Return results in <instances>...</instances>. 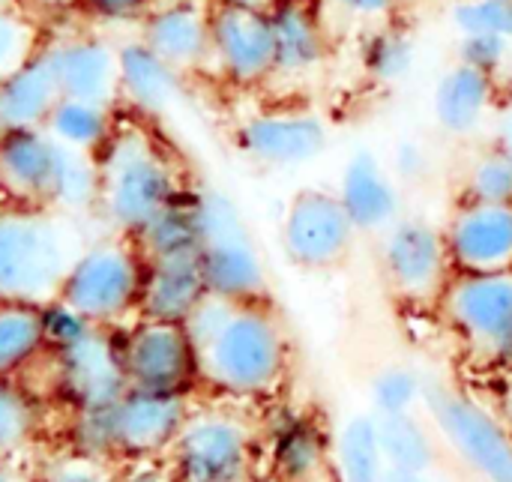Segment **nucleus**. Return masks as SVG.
<instances>
[{"label": "nucleus", "instance_id": "nucleus-1", "mask_svg": "<svg viewBox=\"0 0 512 482\" xmlns=\"http://www.w3.org/2000/svg\"><path fill=\"white\" fill-rule=\"evenodd\" d=\"M186 330L198 348L201 396L258 411L285 396L294 342L273 300L231 303L207 294L186 318Z\"/></svg>", "mask_w": 512, "mask_h": 482}, {"label": "nucleus", "instance_id": "nucleus-2", "mask_svg": "<svg viewBox=\"0 0 512 482\" xmlns=\"http://www.w3.org/2000/svg\"><path fill=\"white\" fill-rule=\"evenodd\" d=\"M87 243L75 216L33 204H0V303L48 309Z\"/></svg>", "mask_w": 512, "mask_h": 482}, {"label": "nucleus", "instance_id": "nucleus-3", "mask_svg": "<svg viewBox=\"0 0 512 482\" xmlns=\"http://www.w3.org/2000/svg\"><path fill=\"white\" fill-rule=\"evenodd\" d=\"M186 189L174 156L141 126H117L99 153L96 216L114 234L138 237Z\"/></svg>", "mask_w": 512, "mask_h": 482}, {"label": "nucleus", "instance_id": "nucleus-4", "mask_svg": "<svg viewBox=\"0 0 512 482\" xmlns=\"http://www.w3.org/2000/svg\"><path fill=\"white\" fill-rule=\"evenodd\" d=\"M174 482H246L264 477V414L198 396L162 459Z\"/></svg>", "mask_w": 512, "mask_h": 482}, {"label": "nucleus", "instance_id": "nucleus-5", "mask_svg": "<svg viewBox=\"0 0 512 482\" xmlns=\"http://www.w3.org/2000/svg\"><path fill=\"white\" fill-rule=\"evenodd\" d=\"M0 192L6 201L66 216L96 213L99 156L63 147L42 129L0 132Z\"/></svg>", "mask_w": 512, "mask_h": 482}, {"label": "nucleus", "instance_id": "nucleus-6", "mask_svg": "<svg viewBox=\"0 0 512 482\" xmlns=\"http://www.w3.org/2000/svg\"><path fill=\"white\" fill-rule=\"evenodd\" d=\"M198 396L126 390L117 402L75 414V447L81 453L129 462H162L177 441Z\"/></svg>", "mask_w": 512, "mask_h": 482}, {"label": "nucleus", "instance_id": "nucleus-7", "mask_svg": "<svg viewBox=\"0 0 512 482\" xmlns=\"http://www.w3.org/2000/svg\"><path fill=\"white\" fill-rule=\"evenodd\" d=\"M144 276L147 258L135 237L108 231L81 249L57 303L93 327L120 330L141 312Z\"/></svg>", "mask_w": 512, "mask_h": 482}, {"label": "nucleus", "instance_id": "nucleus-8", "mask_svg": "<svg viewBox=\"0 0 512 482\" xmlns=\"http://www.w3.org/2000/svg\"><path fill=\"white\" fill-rule=\"evenodd\" d=\"M195 207L201 222V273L207 294L231 303L270 300V270L240 204L216 186H198Z\"/></svg>", "mask_w": 512, "mask_h": 482}, {"label": "nucleus", "instance_id": "nucleus-9", "mask_svg": "<svg viewBox=\"0 0 512 482\" xmlns=\"http://www.w3.org/2000/svg\"><path fill=\"white\" fill-rule=\"evenodd\" d=\"M435 312L471 366L495 375L507 372L512 360V270L456 273Z\"/></svg>", "mask_w": 512, "mask_h": 482}, {"label": "nucleus", "instance_id": "nucleus-10", "mask_svg": "<svg viewBox=\"0 0 512 482\" xmlns=\"http://www.w3.org/2000/svg\"><path fill=\"white\" fill-rule=\"evenodd\" d=\"M429 420L447 450L480 482H512V432L498 408L471 393L429 384Z\"/></svg>", "mask_w": 512, "mask_h": 482}, {"label": "nucleus", "instance_id": "nucleus-11", "mask_svg": "<svg viewBox=\"0 0 512 482\" xmlns=\"http://www.w3.org/2000/svg\"><path fill=\"white\" fill-rule=\"evenodd\" d=\"M378 267L390 294L414 309H435L456 276L444 225L426 216H402L378 237Z\"/></svg>", "mask_w": 512, "mask_h": 482}, {"label": "nucleus", "instance_id": "nucleus-12", "mask_svg": "<svg viewBox=\"0 0 512 482\" xmlns=\"http://www.w3.org/2000/svg\"><path fill=\"white\" fill-rule=\"evenodd\" d=\"M360 231L336 189L306 186L291 195L279 222V249L288 264L306 273L336 270L348 261Z\"/></svg>", "mask_w": 512, "mask_h": 482}, {"label": "nucleus", "instance_id": "nucleus-13", "mask_svg": "<svg viewBox=\"0 0 512 482\" xmlns=\"http://www.w3.org/2000/svg\"><path fill=\"white\" fill-rule=\"evenodd\" d=\"M120 351L132 390L201 396L198 348L186 324L135 318L120 330Z\"/></svg>", "mask_w": 512, "mask_h": 482}, {"label": "nucleus", "instance_id": "nucleus-14", "mask_svg": "<svg viewBox=\"0 0 512 482\" xmlns=\"http://www.w3.org/2000/svg\"><path fill=\"white\" fill-rule=\"evenodd\" d=\"M264 477L270 482H336L333 435L300 405L264 408Z\"/></svg>", "mask_w": 512, "mask_h": 482}, {"label": "nucleus", "instance_id": "nucleus-15", "mask_svg": "<svg viewBox=\"0 0 512 482\" xmlns=\"http://www.w3.org/2000/svg\"><path fill=\"white\" fill-rule=\"evenodd\" d=\"M210 72L237 87L258 90L276 78V36L270 12L213 6Z\"/></svg>", "mask_w": 512, "mask_h": 482}, {"label": "nucleus", "instance_id": "nucleus-16", "mask_svg": "<svg viewBox=\"0 0 512 482\" xmlns=\"http://www.w3.org/2000/svg\"><path fill=\"white\" fill-rule=\"evenodd\" d=\"M330 147V126L309 108H267L237 126V150L270 171L312 165Z\"/></svg>", "mask_w": 512, "mask_h": 482}, {"label": "nucleus", "instance_id": "nucleus-17", "mask_svg": "<svg viewBox=\"0 0 512 482\" xmlns=\"http://www.w3.org/2000/svg\"><path fill=\"white\" fill-rule=\"evenodd\" d=\"M456 273L512 270V204L459 198L444 222Z\"/></svg>", "mask_w": 512, "mask_h": 482}, {"label": "nucleus", "instance_id": "nucleus-18", "mask_svg": "<svg viewBox=\"0 0 512 482\" xmlns=\"http://www.w3.org/2000/svg\"><path fill=\"white\" fill-rule=\"evenodd\" d=\"M60 96L102 105L120 102V45L93 33L60 36L42 45Z\"/></svg>", "mask_w": 512, "mask_h": 482}, {"label": "nucleus", "instance_id": "nucleus-19", "mask_svg": "<svg viewBox=\"0 0 512 482\" xmlns=\"http://www.w3.org/2000/svg\"><path fill=\"white\" fill-rule=\"evenodd\" d=\"M213 3L210 0H165L156 3L138 30V39L177 72H210L213 60Z\"/></svg>", "mask_w": 512, "mask_h": 482}, {"label": "nucleus", "instance_id": "nucleus-20", "mask_svg": "<svg viewBox=\"0 0 512 482\" xmlns=\"http://www.w3.org/2000/svg\"><path fill=\"white\" fill-rule=\"evenodd\" d=\"M336 195L342 198V207L348 210L354 228L369 237H381L405 216L399 177L393 174L390 162L372 147H357L345 159Z\"/></svg>", "mask_w": 512, "mask_h": 482}, {"label": "nucleus", "instance_id": "nucleus-21", "mask_svg": "<svg viewBox=\"0 0 512 482\" xmlns=\"http://www.w3.org/2000/svg\"><path fill=\"white\" fill-rule=\"evenodd\" d=\"M504 102L498 78L453 60L432 87V120L441 135L453 141H471L483 135Z\"/></svg>", "mask_w": 512, "mask_h": 482}, {"label": "nucleus", "instance_id": "nucleus-22", "mask_svg": "<svg viewBox=\"0 0 512 482\" xmlns=\"http://www.w3.org/2000/svg\"><path fill=\"white\" fill-rule=\"evenodd\" d=\"M270 21L276 36V78L306 81L327 66L333 33L321 0H276Z\"/></svg>", "mask_w": 512, "mask_h": 482}, {"label": "nucleus", "instance_id": "nucleus-23", "mask_svg": "<svg viewBox=\"0 0 512 482\" xmlns=\"http://www.w3.org/2000/svg\"><path fill=\"white\" fill-rule=\"evenodd\" d=\"M186 99V75L138 36L120 45V102L144 117H162Z\"/></svg>", "mask_w": 512, "mask_h": 482}, {"label": "nucleus", "instance_id": "nucleus-24", "mask_svg": "<svg viewBox=\"0 0 512 482\" xmlns=\"http://www.w3.org/2000/svg\"><path fill=\"white\" fill-rule=\"evenodd\" d=\"M204 297H207V285H204V273H201L198 255L147 261V276H144V294H141L138 318L186 324V318L195 312V306Z\"/></svg>", "mask_w": 512, "mask_h": 482}, {"label": "nucleus", "instance_id": "nucleus-25", "mask_svg": "<svg viewBox=\"0 0 512 482\" xmlns=\"http://www.w3.org/2000/svg\"><path fill=\"white\" fill-rule=\"evenodd\" d=\"M57 102L60 87L39 51L21 69L0 78V132L42 129Z\"/></svg>", "mask_w": 512, "mask_h": 482}, {"label": "nucleus", "instance_id": "nucleus-26", "mask_svg": "<svg viewBox=\"0 0 512 482\" xmlns=\"http://www.w3.org/2000/svg\"><path fill=\"white\" fill-rule=\"evenodd\" d=\"M117 126L120 123H117L114 105L69 99V96H60V102L45 120V132L54 141L81 153H93V156H99L108 147Z\"/></svg>", "mask_w": 512, "mask_h": 482}, {"label": "nucleus", "instance_id": "nucleus-27", "mask_svg": "<svg viewBox=\"0 0 512 482\" xmlns=\"http://www.w3.org/2000/svg\"><path fill=\"white\" fill-rule=\"evenodd\" d=\"M336 482H384L387 462L378 441V417L372 411L354 414L333 435Z\"/></svg>", "mask_w": 512, "mask_h": 482}, {"label": "nucleus", "instance_id": "nucleus-28", "mask_svg": "<svg viewBox=\"0 0 512 482\" xmlns=\"http://www.w3.org/2000/svg\"><path fill=\"white\" fill-rule=\"evenodd\" d=\"M138 249L147 261L183 258L201 252V222L195 207V192L186 189L177 201H171L138 237Z\"/></svg>", "mask_w": 512, "mask_h": 482}, {"label": "nucleus", "instance_id": "nucleus-29", "mask_svg": "<svg viewBox=\"0 0 512 482\" xmlns=\"http://www.w3.org/2000/svg\"><path fill=\"white\" fill-rule=\"evenodd\" d=\"M378 441L390 471L429 477L438 465V441L420 414L378 417Z\"/></svg>", "mask_w": 512, "mask_h": 482}, {"label": "nucleus", "instance_id": "nucleus-30", "mask_svg": "<svg viewBox=\"0 0 512 482\" xmlns=\"http://www.w3.org/2000/svg\"><path fill=\"white\" fill-rule=\"evenodd\" d=\"M48 348V312L0 303V378H15Z\"/></svg>", "mask_w": 512, "mask_h": 482}, {"label": "nucleus", "instance_id": "nucleus-31", "mask_svg": "<svg viewBox=\"0 0 512 482\" xmlns=\"http://www.w3.org/2000/svg\"><path fill=\"white\" fill-rule=\"evenodd\" d=\"M417 39L396 21L369 27L360 42V60L372 81L378 84H399L417 66Z\"/></svg>", "mask_w": 512, "mask_h": 482}, {"label": "nucleus", "instance_id": "nucleus-32", "mask_svg": "<svg viewBox=\"0 0 512 482\" xmlns=\"http://www.w3.org/2000/svg\"><path fill=\"white\" fill-rule=\"evenodd\" d=\"M459 198L512 204V153H507L498 141L477 147L462 168Z\"/></svg>", "mask_w": 512, "mask_h": 482}, {"label": "nucleus", "instance_id": "nucleus-33", "mask_svg": "<svg viewBox=\"0 0 512 482\" xmlns=\"http://www.w3.org/2000/svg\"><path fill=\"white\" fill-rule=\"evenodd\" d=\"M429 396V381L402 363H390L378 369L369 381V405L375 417H405V414H420L426 408Z\"/></svg>", "mask_w": 512, "mask_h": 482}, {"label": "nucleus", "instance_id": "nucleus-34", "mask_svg": "<svg viewBox=\"0 0 512 482\" xmlns=\"http://www.w3.org/2000/svg\"><path fill=\"white\" fill-rule=\"evenodd\" d=\"M39 435V405L15 378H0V459L24 456Z\"/></svg>", "mask_w": 512, "mask_h": 482}, {"label": "nucleus", "instance_id": "nucleus-35", "mask_svg": "<svg viewBox=\"0 0 512 482\" xmlns=\"http://www.w3.org/2000/svg\"><path fill=\"white\" fill-rule=\"evenodd\" d=\"M456 36H498L512 42V0H456L447 9Z\"/></svg>", "mask_w": 512, "mask_h": 482}, {"label": "nucleus", "instance_id": "nucleus-36", "mask_svg": "<svg viewBox=\"0 0 512 482\" xmlns=\"http://www.w3.org/2000/svg\"><path fill=\"white\" fill-rule=\"evenodd\" d=\"M42 51L39 30L33 21H27L15 6H0V78L21 69L27 60H33Z\"/></svg>", "mask_w": 512, "mask_h": 482}, {"label": "nucleus", "instance_id": "nucleus-37", "mask_svg": "<svg viewBox=\"0 0 512 482\" xmlns=\"http://www.w3.org/2000/svg\"><path fill=\"white\" fill-rule=\"evenodd\" d=\"M120 465L81 450H69L36 471V482H117Z\"/></svg>", "mask_w": 512, "mask_h": 482}, {"label": "nucleus", "instance_id": "nucleus-38", "mask_svg": "<svg viewBox=\"0 0 512 482\" xmlns=\"http://www.w3.org/2000/svg\"><path fill=\"white\" fill-rule=\"evenodd\" d=\"M456 60L492 75V78H501L507 72L512 60V42L507 39H498V36H456Z\"/></svg>", "mask_w": 512, "mask_h": 482}, {"label": "nucleus", "instance_id": "nucleus-39", "mask_svg": "<svg viewBox=\"0 0 512 482\" xmlns=\"http://www.w3.org/2000/svg\"><path fill=\"white\" fill-rule=\"evenodd\" d=\"M327 9H333L336 15L366 24V27H378L387 21H396L402 0H321Z\"/></svg>", "mask_w": 512, "mask_h": 482}, {"label": "nucleus", "instance_id": "nucleus-40", "mask_svg": "<svg viewBox=\"0 0 512 482\" xmlns=\"http://www.w3.org/2000/svg\"><path fill=\"white\" fill-rule=\"evenodd\" d=\"M390 168L399 180H423L429 174V150L420 141L405 138L396 144L390 156Z\"/></svg>", "mask_w": 512, "mask_h": 482}, {"label": "nucleus", "instance_id": "nucleus-41", "mask_svg": "<svg viewBox=\"0 0 512 482\" xmlns=\"http://www.w3.org/2000/svg\"><path fill=\"white\" fill-rule=\"evenodd\" d=\"M90 15L102 21H144V15L156 6V0H78Z\"/></svg>", "mask_w": 512, "mask_h": 482}, {"label": "nucleus", "instance_id": "nucleus-42", "mask_svg": "<svg viewBox=\"0 0 512 482\" xmlns=\"http://www.w3.org/2000/svg\"><path fill=\"white\" fill-rule=\"evenodd\" d=\"M117 482H174L165 462H129L120 465Z\"/></svg>", "mask_w": 512, "mask_h": 482}, {"label": "nucleus", "instance_id": "nucleus-43", "mask_svg": "<svg viewBox=\"0 0 512 482\" xmlns=\"http://www.w3.org/2000/svg\"><path fill=\"white\" fill-rule=\"evenodd\" d=\"M492 129H495V141H498L507 153H512V96H507V99L501 102Z\"/></svg>", "mask_w": 512, "mask_h": 482}, {"label": "nucleus", "instance_id": "nucleus-44", "mask_svg": "<svg viewBox=\"0 0 512 482\" xmlns=\"http://www.w3.org/2000/svg\"><path fill=\"white\" fill-rule=\"evenodd\" d=\"M0 482H36V471L21 462V456L0 459Z\"/></svg>", "mask_w": 512, "mask_h": 482}, {"label": "nucleus", "instance_id": "nucleus-45", "mask_svg": "<svg viewBox=\"0 0 512 482\" xmlns=\"http://www.w3.org/2000/svg\"><path fill=\"white\" fill-rule=\"evenodd\" d=\"M495 408L501 411V417L507 420V426H510L512 432V375L501 378V390H498V405Z\"/></svg>", "mask_w": 512, "mask_h": 482}, {"label": "nucleus", "instance_id": "nucleus-46", "mask_svg": "<svg viewBox=\"0 0 512 482\" xmlns=\"http://www.w3.org/2000/svg\"><path fill=\"white\" fill-rule=\"evenodd\" d=\"M213 6H234V9H258V12H270L276 0H210Z\"/></svg>", "mask_w": 512, "mask_h": 482}, {"label": "nucleus", "instance_id": "nucleus-47", "mask_svg": "<svg viewBox=\"0 0 512 482\" xmlns=\"http://www.w3.org/2000/svg\"><path fill=\"white\" fill-rule=\"evenodd\" d=\"M384 482H429V477H414V474H396V471H387Z\"/></svg>", "mask_w": 512, "mask_h": 482}, {"label": "nucleus", "instance_id": "nucleus-48", "mask_svg": "<svg viewBox=\"0 0 512 482\" xmlns=\"http://www.w3.org/2000/svg\"><path fill=\"white\" fill-rule=\"evenodd\" d=\"M498 84H501V93H504V99H507V96H512V60H510V66H507V72L498 78Z\"/></svg>", "mask_w": 512, "mask_h": 482}, {"label": "nucleus", "instance_id": "nucleus-49", "mask_svg": "<svg viewBox=\"0 0 512 482\" xmlns=\"http://www.w3.org/2000/svg\"><path fill=\"white\" fill-rule=\"evenodd\" d=\"M39 3H45V6H63V3H78V0H39Z\"/></svg>", "mask_w": 512, "mask_h": 482}, {"label": "nucleus", "instance_id": "nucleus-50", "mask_svg": "<svg viewBox=\"0 0 512 482\" xmlns=\"http://www.w3.org/2000/svg\"><path fill=\"white\" fill-rule=\"evenodd\" d=\"M246 482H270L267 477H255V480H246Z\"/></svg>", "mask_w": 512, "mask_h": 482}, {"label": "nucleus", "instance_id": "nucleus-51", "mask_svg": "<svg viewBox=\"0 0 512 482\" xmlns=\"http://www.w3.org/2000/svg\"><path fill=\"white\" fill-rule=\"evenodd\" d=\"M3 201H6V198H3V192H0V204H3Z\"/></svg>", "mask_w": 512, "mask_h": 482}, {"label": "nucleus", "instance_id": "nucleus-52", "mask_svg": "<svg viewBox=\"0 0 512 482\" xmlns=\"http://www.w3.org/2000/svg\"><path fill=\"white\" fill-rule=\"evenodd\" d=\"M3 3H6V0H0V6H3Z\"/></svg>", "mask_w": 512, "mask_h": 482}, {"label": "nucleus", "instance_id": "nucleus-53", "mask_svg": "<svg viewBox=\"0 0 512 482\" xmlns=\"http://www.w3.org/2000/svg\"><path fill=\"white\" fill-rule=\"evenodd\" d=\"M447 3H456V0H447Z\"/></svg>", "mask_w": 512, "mask_h": 482}]
</instances>
